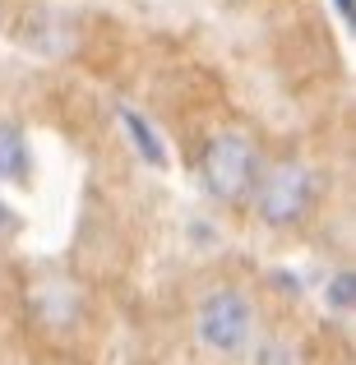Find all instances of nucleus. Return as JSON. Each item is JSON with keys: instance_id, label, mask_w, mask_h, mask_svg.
I'll return each instance as SVG.
<instances>
[{"instance_id": "f03ea898", "label": "nucleus", "mask_w": 356, "mask_h": 365, "mask_svg": "<svg viewBox=\"0 0 356 365\" xmlns=\"http://www.w3.org/2000/svg\"><path fill=\"white\" fill-rule=\"evenodd\" d=\"M315 190H320V176H315L305 162L283 158V162H273V167L259 171L250 199H255L259 217H264L268 227H296L305 213H310Z\"/></svg>"}, {"instance_id": "7ed1b4c3", "label": "nucleus", "mask_w": 356, "mask_h": 365, "mask_svg": "<svg viewBox=\"0 0 356 365\" xmlns=\"http://www.w3.org/2000/svg\"><path fill=\"white\" fill-rule=\"evenodd\" d=\"M195 333L218 356H240V351L250 347V338H255V305L240 292H232V287H218V292L199 305Z\"/></svg>"}, {"instance_id": "20e7f679", "label": "nucleus", "mask_w": 356, "mask_h": 365, "mask_svg": "<svg viewBox=\"0 0 356 365\" xmlns=\"http://www.w3.org/2000/svg\"><path fill=\"white\" fill-rule=\"evenodd\" d=\"M121 125H125V134H130V143H134V153H139L148 167H167V148H162V139H158V130H153L148 120L139 116L134 107H121Z\"/></svg>"}, {"instance_id": "6e6552de", "label": "nucleus", "mask_w": 356, "mask_h": 365, "mask_svg": "<svg viewBox=\"0 0 356 365\" xmlns=\"http://www.w3.org/2000/svg\"><path fill=\"white\" fill-rule=\"evenodd\" d=\"M333 5H338L342 19H356V0H333Z\"/></svg>"}, {"instance_id": "f257e3e1", "label": "nucleus", "mask_w": 356, "mask_h": 365, "mask_svg": "<svg viewBox=\"0 0 356 365\" xmlns=\"http://www.w3.org/2000/svg\"><path fill=\"white\" fill-rule=\"evenodd\" d=\"M264 171L259 162V148L250 134L240 130H223L204 143L199 153V185L218 199V204H245L255 195V180Z\"/></svg>"}, {"instance_id": "0eeeda50", "label": "nucleus", "mask_w": 356, "mask_h": 365, "mask_svg": "<svg viewBox=\"0 0 356 365\" xmlns=\"http://www.w3.org/2000/svg\"><path fill=\"white\" fill-rule=\"evenodd\" d=\"M19 232V213L9 204H0V241H5V236H14Z\"/></svg>"}, {"instance_id": "1a4fd4ad", "label": "nucleus", "mask_w": 356, "mask_h": 365, "mask_svg": "<svg viewBox=\"0 0 356 365\" xmlns=\"http://www.w3.org/2000/svg\"><path fill=\"white\" fill-rule=\"evenodd\" d=\"M232 5H245V0H232Z\"/></svg>"}, {"instance_id": "423d86ee", "label": "nucleus", "mask_w": 356, "mask_h": 365, "mask_svg": "<svg viewBox=\"0 0 356 365\" xmlns=\"http://www.w3.org/2000/svg\"><path fill=\"white\" fill-rule=\"evenodd\" d=\"M352 301H356V277L342 268V273H333V282H329V305L333 310H347Z\"/></svg>"}, {"instance_id": "39448f33", "label": "nucleus", "mask_w": 356, "mask_h": 365, "mask_svg": "<svg viewBox=\"0 0 356 365\" xmlns=\"http://www.w3.org/2000/svg\"><path fill=\"white\" fill-rule=\"evenodd\" d=\"M28 167V143H24V130L9 120H0V180H14L24 176Z\"/></svg>"}]
</instances>
